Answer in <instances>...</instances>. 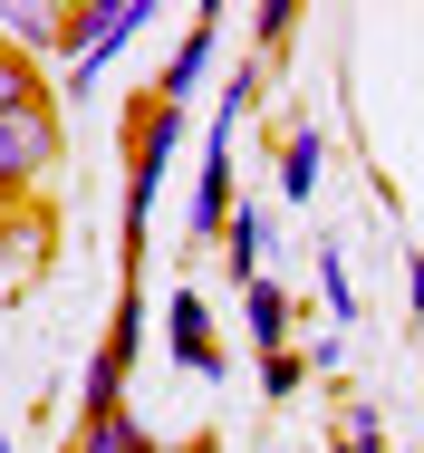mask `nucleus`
I'll return each mask as SVG.
<instances>
[{
	"label": "nucleus",
	"instance_id": "14",
	"mask_svg": "<svg viewBox=\"0 0 424 453\" xmlns=\"http://www.w3.org/2000/svg\"><path fill=\"white\" fill-rule=\"evenodd\" d=\"M0 299H10V261H0Z\"/></svg>",
	"mask_w": 424,
	"mask_h": 453
},
{
	"label": "nucleus",
	"instance_id": "1",
	"mask_svg": "<svg viewBox=\"0 0 424 453\" xmlns=\"http://www.w3.org/2000/svg\"><path fill=\"white\" fill-rule=\"evenodd\" d=\"M145 19H155L145 0H96V10H68V39H58V49H68V88L87 96L126 39H145Z\"/></svg>",
	"mask_w": 424,
	"mask_h": 453
},
{
	"label": "nucleus",
	"instance_id": "7",
	"mask_svg": "<svg viewBox=\"0 0 424 453\" xmlns=\"http://www.w3.org/2000/svg\"><path fill=\"white\" fill-rule=\"evenodd\" d=\"M0 39H10V49H58V39H68V10H49V0H0Z\"/></svg>",
	"mask_w": 424,
	"mask_h": 453
},
{
	"label": "nucleus",
	"instance_id": "11",
	"mask_svg": "<svg viewBox=\"0 0 424 453\" xmlns=\"http://www.w3.org/2000/svg\"><path fill=\"white\" fill-rule=\"evenodd\" d=\"M260 242H270L260 232V203H242L232 212V289H260Z\"/></svg>",
	"mask_w": 424,
	"mask_h": 453
},
{
	"label": "nucleus",
	"instance_id": "6",
	"mask_svg": "<svg viewBox=\"0 0 424 453\" xmlns=\"http://www.w3.org/2000/svg\"><path fill=\"white\" fill-rule=\"evenodd\" d=\"M212 39H222V19H212V10H193L183 49H173V58H165V78H155V96H165V106H183V96L203 88V68H212Z\"/></svg>",
	"mask_w": 424,
	"mask_h": 453
},
{
	"label": "nucleus",
	"instance_id": "2",
	"mask_svg": "<svg viewBox=\"0 0 424 453\" xmlns=\"http://www.w3.org/2000/svg\"><path fill=\"white\" fill-rule=\"evenodd\" d=\"M58 165V106H29V116H0V193H29V183Z\"/></svg>",
	"mask_w": 424,
	"mask_h": 453
},
{
	"label": "nucleus",
	"instance_id": "8",
	"mask_svg": "<svg viewBox=\"0 0 424 453\" xmlns=\"http://www.w3.org/2000/svg\"><path fill=\"white\" fill-rule=\"evenodd\" d=\"M68 453H155V434L116 405V415H78V434H68Z\"/></svg>",
	"mask_w": 424,
	"mask_h": 453
},
{
	"label": "nucleus",
	"instance_id": "4",
	"mask_svg": "<svg viewBox=\"0 0 424 453\" xmlns=\"http://www.w3.org/2000/svg\"><path fill=\"white\" fill-rule=\"evenodd\" d=\"M165 338H173V366L222 376V348H212V309H203V289H173V299H165Z\"/></svg>",
	"mask_w": 424,
	"mask_h": 453
},
{
	"label": "nucleus",
	"instance_id": "16",
	"mask_svg": "<svg viewBox=\"0 0 424 453\" xmlns=\"http://www.w3.org/2000/svg\"><path fill=\"white\" fill-rule=\"evenodd\" d=\"M338 453H357V444H338Z\"/></svg>",
	"mask_w": 424,
	"mask_h": 453
},
{
	"label": "nucleus",
	"instance_id": "13",
	"mask_svg": "<svg viewBox=\"0 0 424 453\" xmlns=\"http://www.w3.org/2000/svg\"><path fill=\"white\" fill-rule=\"evenodd\" d=\"M299 366H309L299 348H289V357H260V386H270V395H299Z\"/></svg>",
	"mask_w": 424,
	"mask_h": 453
},
{
	"label": "nucleus",
	"instance_id": "9",
	"mask_svg": "<svg viewBox=\"0 0 424 453\" xmlns=\"http://www.w3.org/2000/svg\"><path fill=\"white\" fill-rule=\"evenodd\" d=\"M29 106H49V88H39L29 49H10V39H0V116H29Z\"/></svg>",
	"mask_w": 424,
	"mask_h": 453
},
{
	"label": "nucleus",
	"instance_id": "5",
	"mask_svg": "<svg viewBox=\"0 0 424 453\" xmlns=\"http://www.w3.org/2000/svg\"><path fill=\"white\" fill-rule=\"evenodd\" d=\"M242 328H251L260 357H289V328H299V299H289V280H260L242 289Z\"/></svg>",
	"mask_w": 424,
	"mask_h": 453
},
{
	"label": "nucleus",
	"instance_id": "3",
	"mask_svg": "<svg viewBox=\"0 0 424 453\" xmlns=\"http://www.w3.org/2000/svg\"><path fill=\"white\" fill-rule=\"evenodd\" d=\"M242 212V183H232V135L203 145V193H193V242H222Z\"/></svg>",
	"mask_w": 424,
	"mask_h": 453
},
{
	"label": "nucleus",
	"instance_id": "10",
	"mask_svg": "<svg viewBox=\"0 0 424 453\" xmlns=\"http://www.w3.org/2000/svg\"><path fill=\"white\" fill-rule=\"evenodd\" d=\"M280 193H289V203L319 193V126H299V135L280 145Z\"/></svg>",
	"mask_w": 424,
	"mask_h": 453
},
{
	"label": "nucleus",
	"instance_id": "12",
	"mask_svg": "<svg viewBox=\"0 0 424 453\" xmlns=\"http://www.w3.org/2000/svg\"><path fill=\"white\" fill-rule=\"evenodd\" d=\"M319 299H328V319H357V280H347V261H338V242H319Z\"/></svg>",
	"mask_w": 424,
	"mask_h": 453
},
{
	"label": "nucleus",
	"instance_id": "15",
	"mask_svg": "<svg viewBox=\"0 0 424 453\" xmlns=\"http://www.w3.org/2000/svg\"><path fill=\"white\" fill-rule=\"evenodd\" d=\"M0 453H10V434H0Z\"/></svg>",
	"mask_w": 424,
	"mask_h": 453
}]
</instances>
